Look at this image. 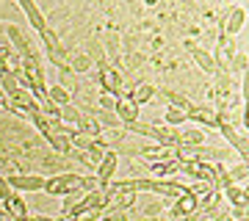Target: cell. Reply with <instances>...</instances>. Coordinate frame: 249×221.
Listing matches in <instances>:
<instances>
[{"mask_svg": "<svg viewBox=\"0 0 249 221\" xmlns=\"http://www.w3.org/2000/svg\"><path fill=\"white\" fill-rule=\"evenodd\" d=\"M50 196H67V194H78L83 191V177L78 174H58V177H50L45 180V188Z\"/></svg>", "mask_w": 249, "mask_h": 221, "instance_id": "1", "label": "cell"}, {"mask_svg": "<svg viewBox=\"0 0 249 221\" xmlns=\"http://www.w3.org/2000/svg\"><path fill=\"white\" fill-rule=\"evenodd\" d=\"M100 80H103V91H106V94H114L116 100L122 97V75H119L114 67H106V64H103Z\"/></svg>", "mask_w": 249, "mask_h": 221, "instance_id": "2", "label": "cell"}, {"mask_svg": "<svg viewBox=\"0 0 249 221\" xmlns=\"http://www.w3.org/2000/svg\"><path fill=\"white\" fill-rule=\"evenodd\" d=\"M6 180H9L14 194L17 191H42L45 188V177L39 174H19V177H6Z\"/></svg>", "mask_w": 249, "mask_h": 221, "instance_id": "3", "label": "cell"}, {"mask_svg": "<svg viewBox=\"0 0 249 221\" xmlns=\"http://www.w3.org/2000/svg\"><path fill=\"white\" fill-rule=\"evenodd\" d=\"M219 130H222V136L232 144V147H238L241 160H247V133L238 130V127H232L230 122H219Z\"/></svg>", "mask_w": 249, "mask_h": 221, "instance_id": "4", "label": "cell"}, {"mask_svg": "<svg viewBox=\"0 0 249 221\" xmlns=\"http://www.w3.org/2000/svg\"><path fill=\"white\" fill-rule=\"evenodd\" d=\"M114 116L124 124V127H127V124L139 122V105H133L127 97H119V100H116V108H114Z\"/></svg>", "mask_w": 249, "mask_h": 221, "instance_id": "5", "label": "cell"}, {"mask_svg": "<svg viewBox=\"0 0 249 221\" xmlns=\"http://www.w3.org/2000/svg\"><path fill=\"white\" fill-rule=\"evenodd\" d=\"M116 163H119V160H116L114 152H106V158H103V160L97 163V183H100L103 188H106L108 183H111V180H114V174H116Z\"/></svg>", "mask_w": 249, "mask_h": 221, "instance_id": "6", "label": "cell"}, {"mask_svg": "<svg viewBox=\"0 0 249 221\" xmlns=\"http://www.w3.org/2000/svg\"><path fill=\"white\" fill-rule=\"evenodd\" d=\"M17 6L28 14V22H31V25H34L39 34H42V31L47 28V19H45V14L39 11V6H36V3H31V0H19Z\"/></svg>", "mask_w": 249, "mask_h": 221, "instance_id": "7", "label": "cell"}, {"mask_svg": "<svg viewBox=\"0 0 249 221\" xmlns=\"http://www.w3.org/2000/svg\"><path fill=\"white\" fill-rule=\"evenodd\" d=\"M188 119H194V122H202L208 124V127H219V122H222V116L216 114L213 108H194L191 105V111H188Z\"/></svg>", "mask_w": 249, "mask_h": 221, "instance_id": "8", "label": "cell"}, {"mask_svg": "<svg viewBox=\"0 0 249 221\" xmlns=\"http://www.w3.org/2000/svg\"><path fill=\"white\" fill-rule=\"evenodd\" d=\"M3 204H6V213H9V219H28V210H25V199L19 194H11L9 199H3Z\"/></svg>", "mask_w": 249, "mask_h": 221, "instance_id": "9", "label": "cell"}, {"mask_svg": "<svg viewBox=\"0 0 249 221\" xmlns=\"http://www.w3.org/2000/svg\"><path fill=\"white\" fill-rule=\"evenodd\" d=\"M78 133H80V136H86V138H91V141H97L103 130H100V124L94 122L91 116L83 114V116H80V122H78Z\"/></svg>", "mask_w": 249, "mask_h": 221, "instance_id": "10", "label": "cell"}, {"mask_svg": "<svg viewBox=\"0 0 249 221\" xmlns=\"http://www.w3.org/2000/svg\"><path fill=\"white\" fill-rule=\"evenodd\" d=\"M186 47L191 50V55H194V61L199 64V67H202L205 72H216V69H219V67H216V61H213V55H208L205 50H199V47H194L191 42H188Z\"/></svg>", "mask_w": 249, "mask_h": 221, "instance_id": "11", "label": "cell"}, {"mask_svg": "<svg viewBox=\"0 0 249 221\" xmlns=\"http://www.w3.org/2000/svg\"><path fill=\"white\" fill-rule=\"evenodd\" d=\"M155 97V88L152 86H147V83H142V86H136L133 91H130V102H133V105H144V102H150V100Z\"/></svg>", "mask_w": 249, "mask_h": 221, "instance_id": "12", "label": "cell"}, {"mask_svg": "<svg viewBox=\"0 0 249 221\" xmlns=\"http://www.w3.org/2000/svg\"><path fill=\"white\" fill-rule=\"evenodd\" d=\"M196 207H199V202H196V196H191V194H186V196H180L178 202H175V216H186V213H194Z\"/></svg>", "mask_w": 249, "mask_h": 221, "instance_id": "13", "label": "cell"}, {"mask_svg": "<svg viewBox=\"0 0 249 221\" xmlns=\"http://www.w3.org/2000/svg\"><path fill=\"white\" fill-rule=\"evenodd\" d=\"M47 100H50L55 108H64V105H70V91L61 88V86H47Z\"/></svg>", "mask_w": 249, "mask_h": 221, "instance_id": "14", "label": "cell"}, {"mask_svg": "<svg viewBox=\"0 0 249 221\" xmlns=\"http://www.w3.org/2000/svg\"><path fill=\"white\" fill-rule=\"evenodd\" d=\"M244 19H247V11L244 9H232L230 19H227V25H224V31H227V34H238L241 28H244Z\"/></svg>", "mask_w": 249, "mask_h": 221, "instance_id": "15", "label": "cell"}, {"mask_svg": "<svg viewBox=\"0 0 249 221\" xmlns=\"http://www.w3.org/2000/svg\"><path fill=\"white\" fill-rule=\"evenodd\" d=\"M80 116H83V114H80L78 108L72 105V102H70V105H64V108H58V119H61L64 124H72V127H78Z\"/></svg>", "mask_w": 249, "mask_h": 221, "instance_id": "16", "label": "cell"}, {"mask_svg": "<svg viewBox=\"0 0 249 221\" xmlns=\"http://www.w3.org/2000/svg\"><path fill=\"white\" fill-rule=\"evenodd\" d=\"M224 191H227V199H230L235 207H247V191H244V186L241 188L238 186H227Z\"/></svg>", "mask_w": 249, "mask_h": 221, "instance_id": "17", "label": "cell"}, {"mask_svg": "<svg viewBox=\"0 0 249 221\" xmlns=\"http://www.w3.org/2000/svg\"><path fill=\"white\" fill-rule=\"evenodd\" d=\"M50 147H53L55 152H61V155H72V144H70V138H64V136H58V133H53L50 138Z\"/></svg>", "mask_w": 249, "mask_h": 221, "instance_id": "18", "label": "cell"}, {"mask_svg": "<svg viewBox=\"0 0 249 221\" xmlns=\"http://www.w3.org/2000/svg\"><path fill=\"white\" fill-rule=\"evenodd\" d=\"M163 119H166V124H172V127H178V124H186L188 116L186 111H180V108H166V114H163Z\"/></svg>", "mask_w": 249, "mask_h": 221, "instance_id": "19", "label": "cell"}, {"mask_svg": "<svg viewBox=\"0 0 249 221\" xmlns=\"http://www.w3.org/2000/svg\"><path fill=\"white\" fill-rule=\"evenodd\" d=\"M103 219V207H83V210L72 213V221H97Z\"/></svg>", "mask_w": 249, "mask_h": 221, "instance_id": "20", "label": "cell"}, {"mask_svg": "<svg viewBox=\"0 0 249 221\" xmlns=\"http://www.w3.org/2000/svg\"><path fill=\"white\" fill-rule=\"evenodd\" d=\"M100 108H103L106 114H114V108H116V97H114V94H106V91H103V94H100Z\"/></svg>", "mask_w": 249, "mask_h": 221, "instance_id": "21", "label": "cell"}, {"mask_svg": "<svg viewBox=\"0 0 249 221\" xmlns=\"http://www.w3.org/2000/svg\"><path fill=\"white\" fill-rule=\"evenodd\" d=\"M72 69H78V72H89V69H91V58H89V55H78V58L72 61Z\"/></svg>", "mask_w": 249, "mask_h": 221, "instance_id": "22", "label": "cell"}, {"mask_svg": "<svg viewBox=\"0 0 249 221\" xmlns=\"http://www.w3.org/2000/svg\"><path fill=\"white\" fill-rule=\"evenodd\" d=\"M11 194H14V191H11L9 180H6V177H0V199H9Z\"/></svg>", "mask_w": 249, "mask_h": 221, "instance_id": "23", "label": "cell"}, {"mask_svg": "<svg viewBox=\"0 0 249 221\" xmlns=\"http://www.w3.org/2000/svg\"><path fill=\"white\" fill-rule=\"evenodd\" d=\"M47 55H50V61L55 67H64V50H47Z\"/></svg>", "mask_w": 249, "mask_h": 221, "instance_id": "24", "label": "cell"}, {"mask_svg": "<svg viewBox=\"0 0 249 221\" xmlns=\"http://www.w3.org/2000/svg\"><path fill=\"white\" fill-rule=\"evenodd\" d=\"M97 119H100V124H111V127H114V124H119V119H116L114 114H100Z\"/></svg>", "mask_w": 249, "mask_h": 221, "instance_id": "25", "label": "cell"}, {"mask_svg": "<svg viewBox=\"0 0 249 221\" xmlns=\"http://www.w3.org/2000/svg\"><path fill=\"white\" fill-rule=\"evenodd\" d=\"M25 221H53V219H50V216H28Z\"/></svg>", "mask_w": 249, "mask_h": 221, "instance_id": "26", "label": "cell"}, {"mask_svg": "<svg viewBox=\"0 0 249 221\" xmlns=\"http://www.w3.org/2000/svg\"><path fill=\"white\" fill-rule=\"evenodd\" d=\"M6 72H9V69H6V61L0 58V75H6Z\"/></svg>", "mask_w": 249, "mask_h": 221, "instance_id": "27", "label": "cell"}, {"mask_svg": "<svg viewBox=\"0 0 249 221\" xmlns=\"http://www.w3.org/2000/svg\"><path fill=\"white\" fill-rule=\"evenodd\" d=\"M238 221H244V219H238Z\"/></svg>", "mask_w": 249, "mask_h": 221, "instance_id": "28", "label": "cell"}, {"mask_svg": "<svg viewBox=\"0 0 249 221\" xmlns=\"http://www.w3.org/2000/svg\"><path fill=\"white\" fill-rule=\"evenodd\" d=\"M64 221H67V219H64Z\"/></svg>", "mask_w": 249, "mask_h": 221, "instance_id": "29", "label": "cell"}]
</instances>
